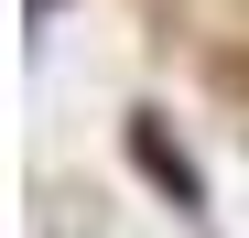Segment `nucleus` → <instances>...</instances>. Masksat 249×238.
<instances>
[{
    "label": "nucleus",
    "mask_w": 249,
    "mask_h": 238,
    "mask_svg": "<svg viewBox=\"0 0 249 238\" xmlns=\"http://www.w3.org/2000/svg\"><path fill=\"white\" fill-rule=\"evenodd\" d=\"M130 163H141V173H152L162 195H174V206H195V195H206V184H195V163H184V152L152 130V119H130Z\"/></svg>",
    "instance_id": "obj_1"
},
{
    "label": "nucleus",
    "mask_w": 249,
    "mask_h": 238,
    "mask_svg": "<svg viewBox=\"0 0 249 238\" xmlns=\"http://www.w3.org/2000/svg\"><path fill=\"white\" fill-rule=\"evenodd\" d=\"M217 98H238V108H249V54H228V65H217Z\"/></svg>",
    "instance_id": "obj_2"
}]
</instances>
